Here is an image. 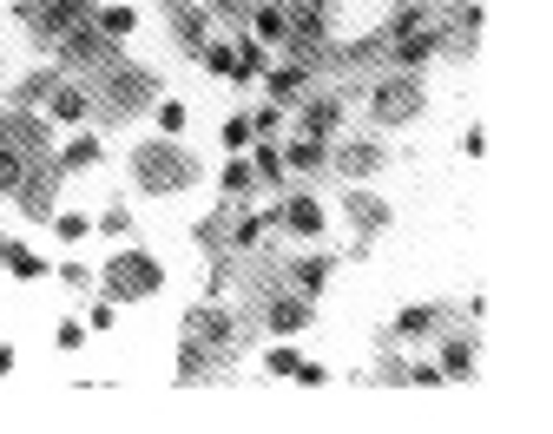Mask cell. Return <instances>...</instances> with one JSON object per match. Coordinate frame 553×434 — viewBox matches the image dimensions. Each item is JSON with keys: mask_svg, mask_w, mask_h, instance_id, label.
I'll list each match as a JSON object with an SVG mask.
<instances>
[{"mask_svg": "<svg viewBox=\"0 0 553 434\" xmlns=\"http://www.w3.org/2000/svg\"><path fill=\"white\" fill-rule=\"evenodd\" d=\"M237 342V323L224 310H191L185 316V336H178V382H205Z\"/></svg>", "mask_w": 553, "mask_h": 434, "instance_id": "6da1fadb", "label": "cell"}, {"mask_svg": "<svg viewBox=\"0 0 553 434\" xmlns=\"http://www.w3.org/2000/svg\"><path fill=\"white\" fill-rule=\"evenodd\" d=\"M132 178H139L145 191H185L191 178H198V165H191L172 139H152L139 158H132Z\"/></svg>", "mask_w": 553, "mask_h": 434, "instance_id": "7a4b0ae2", "label": "cell"}, {"mask_svg": "<svg viewBox=\"0 0 553 434\" xmlns=\"http://www.w3.org/2000/svg\"><path fill=\"white\" fill-rule=\"evenodd\" d=\"M53 53H60V66H106L112 53H119V40H106V33L93 27V14H86L66 33H53Z\"/></svg>", "mask_w": 553, "mask_h": 434, "instance_id": "3957f363", "label": "cell"}, {"mask_svg": "<svg viewBox=\"0 0 553 434\" xmlns=\"http://www.w3.org/2000/svg\"><path fill=\"white\" fill-rule=\"evenodd\" d=\"M106 283H112V296H158L165 270H158L145 250H119V257L106 264Z\"/></svg>", "mask_w": 553, "mask_h": 434, "instance_id": "277c9868", "label": "cell"}, {"mask_svg": "<svg viewBox=\"0 0 553 434\" xmlns=\"http://www.w3.org/2000/svg\"><path fill=\"white\" fill-rule=\"evenodd\" d=\"M14 14L27 20L33 33H47V40H53V33H66L73 20H86V14H93V0H20Z\"/></svg>", "mask_w": 553, "mask_h": 434, "instance_id": "5b68a950", "label": "cell"}, {"mask_svg": "<svg viewBox=\"0 0 553 434\" xmlns=\"http://www.w3.org/2000/svg\"><path fill=\"white\" fill-rule=\"evenodd\" d=\"M257 79H264L270 106H284V112H290V106H297L303 93H310V60H297V53H290V60H270V66H264Z\"/></svg>", "mask_w": 553, "mask_h": 434, "instance_id": "8992f818", "label": "cell"}, {"mask_svg": "<svg viewBox=\"0 0 553 434\" xmlns=\"http://www.w3.org/2000/svg\"><path fill=\"white\" fill-rule=\"evenodd\" d=\"M297 132H303V139H336V132H343V93L297 99Z\"/></svg>", "mask_w": 553, "mask_h": 434, "instance_id": "52a82bcc", "label": "cell"}, {"mask_svg": "<svg viewBox=\"0 0 553 434\" xmlns=\"http://www.w3.org/2000/svg\"><path fill=\"white\" fill-rule=\"evenodd\" d=\"M310 296H297V290H277L264 303V323H270V336H297V329H310Z\"/></svg>", "mask_w": 553, "mask_h": 434, "instance_id": "ba28073f", "label": "cell"}, {"mask_svg": "<svg viewBox=\"0 0 553 434\" xmlns=\"http://www.w3.org/2000/svg\"><path fill=\"white\" fill-rule=\"evenodd\" d=\"M415 106H422V93H415V79L402 73V79H382L376 86V106L369 112H376L382 125H395V119H415Z\"/></svg>", "mask_w": 553, "mask_h": 434, "instance_id": "9c48e42d", "label": "cell"}, {"mask_svg": "<svg viewBox=\"0 0 553 434\" xmlns=\"http://www.w3.org/2000/svg\"><path fill=\"white\" fill-rule=\"evenodd\" d=\"M47 119H60V125H79V119H93V93L79 86V79H53V93H47Z\"/></svg>", "mask_w": 553, "mask_h": 434, "instance_id": "30bf717a", "label": "cell"}, {"mask_svg": "<svg viewBox=\"0 0 553 434\" xmlns=\"http://www.w3.org/2000/svg\"><path fill=\"white\" fill-rule=\"evenodd\" d=\"M244 165H251L257 185H284V178H290L284 145H277V139H251V145H244Z\"/></svg>", "mask_w": 553, "mask_h": 434, "instance_id": "8fae6325", "label": "cell"}, {"mask_svg": "<svg viewBox=\"0 0 553 434\" xmlns=\"http://www.w3.org/2000/svg\"><path fill=\"white\" fill-rule=\"evenodd\" d=\"M277 217H284V231H297V237H323V224H330V217H323V204H316L310 191H290Z\"/></svg>", "mask_w": 553, "mask_h": 434, "instance_id": "7c38bea8", "label": "cell"}, {"mask_svg": "<svg viewBox=\"0 0 553 434\" xmlns=\"http://www.w3.org/2000/svg\"><path fill=\"white\" fill-rule=\"evenodd\" d=\"M330 277H336V257H323V250H316V257H297V264H290V290H297V296H310V303H316V290H323Z\"/></svg>", "mask_w": 553, "mask_h": 434, "instance_id": "4fadbf2b", "label": "cell"}, {"mask_svg": "<svg viewBox=\"0 0 553 434\" xmlns=\"http://www.w3.org/2000/svg\"><path fill=\"white\" fill-rule=\"evenodd\" d=\"M99 158H106V145H99V132H73V139L60 145V158H53V165H60V171H93Z\"/></svg>", "mask_w": 553, "mask_h": 434, "instance_id": "5bb4252c", "label": "cell"}, {"mask_svg": "<svg viewBox=\"0 0 553 434\" xmlns=\"http://www.w3.org/2000/svg\"><path fill=\"white\" fill-rule=\"evenodd\" d=\"M336 171H343V178H376L382 171V145H343V152H336Z\"/></svg>", "mask_w": 553, "mask_h": 434, "instance_id": "9a60e30c", "label": "cell"}, {"mask_svg": "<svg viewBox=\"0 0 553 434\" xmlns=\"http://www.w3.org/2000/svg\"><path fill=\"white\" fill-rule=\"evenodd\" d=\"M0 264H7V270H14V277L20 283H40V277H47V257H40V250H27V244H14V237H7V250H0Z\"/></svg>", "mask_w": 553, "mask_h": 434, "instance_id": "2e32d148", "label": "cell"}, {"mask_svg": "<svg viewBox=\"0 0 553 434\" xmlns=\"http://www.w3.org/2000/svg\"><path fill=\"white\" fill-rule=\"evenodd\" d=\"M284 165L290 171H323V165H330V139H303V132H297V139L284 145Z\"/></svg>", "mask_w": 553, "mask_h": 434, "instance_id": "e0dca14e", "label": "cell"}, {"mask_svg": "<svg viewBox=\"0 0 553 434\" xmlns=\"http://www.w3.org/2000/svg\"><path fill=\"white\" fill-rule=\"evenodd\" d=\"M33 158H47V152H27V145H7V139H0V191H7V198H14V185L27 178Z\"/></svg>", "mask_w": 553, "mask_h": 434, "instance_id": "ac0fdd59", "label": "cell"}, {"mask_svg": "<svg viewBox=\"0 0 553 434\" xmlns=\"http://www.w3.org/2000/svg\"><path fill=\"white\" fill-rule=\"evenodd\" d=\"M251 40H264V47H284V0H264V7H257L251 14Z\"/></svg>", "mask_w": 553, "mask_h": 434, "instance_id": "d6986e66", "label": "cell"}, {"mask_svg": "<svg viewBox=\"0 0 553 434\" xmlns=\"http://www.w3.org/2000/svg\"><path fill=\"white\" fill-rule=\"evenodd\" d=\"M435 369H442V382L448 375H455V382H474V342H442V362H435Z\"/></svg>", "mask_w": 553, "mask_h": 434, "instance_id": "ffe728a7", "label": "cell"}, {"mask_svg": "<svg viewBox=\"0 0 553 434\" xmlns=\"http://www.w3.org/2000/svg\"><path fill=\"white\" fill-rule=\"evenodd\" d=\"M93 27L106 33V40H126V33L139 27V7H93Z\"/></svg>", "mask_w": 553, "mask_h": 434, "instance_id": "44dd1931", "label": "cell"}, {"mask_svg": "<svg viewBox=\"0 0 553 434\" xmlns=\"http://www.w3.org/2000/svg\"><path fill=\"white\" fill-rule=\"evenodd\" d=\"M251 185H257V178H251V165H244V152H231V158H224V171H218V191H224V198H244Z\"/></svg>", "mask_w": 553, "mask_h": 434, "instance_id": "7402d4cb", "label": "cell"}, {"mask_svg": "<svg viewBox=\"0 0 553 434\" xmlns=\"http://www.w3.org/2000/svg\"><path fill=\"white\" fill-rule=\"evenodd\" d=\"M428 329H442V310H435V303H415V310L395 316V336H428Z\"/></svg>", "mask_w": 553, "mask_h": 434, "instance_id": "603a6c76", "label": "cell"}, {"mask_svg": "<svg viewBox=\"0 0 553 434\" xmlns=\"http://www.w3.org/2000/svg\"><path fill=\"white\" fill-rule=\"evenodd\" d=\"M53 237H60V244H86V237H93V217L86 211H53Z\"/></svg>", "mask_w": 553, "mask_h": 434, "instance_id": "cb8c5ba5", "label": "cell"}, {"mask_svg": "<svg viewBox=\"0 0 553 434\" xmlns=\"http://www.w3.org/2000/svg\"><path fill=\"white\" fill-rule=\"evenodd\" d=\"M112 93H119V106H126V112H139L145 93H152V79H145V73H112Z\"/></svg>", "mask_w": 553, "mask_h": 434, "instance_id": "d4e9b609", "label": "cell"}, {"mask_svg": "<svg viewBox=\"0 0 553 434\" xmlns=\"http://www.w3.org/2000/svg\"><path fill=\"white\" fill-rule=\"evenodd\" d=\"M198 53H205V66H211L218 79H237V40H205Z\"/></svg>", "mask_w": 553, "mask_h": 434, "instance_id": "484cf974", "label": "cell"}, {"mask_svg": "<svg viewBox=\"0 0 553 434\" xmlns=\"http://www.w3.org/2000/svg\"><path fill=\"white\" fill-rule=\"evenodd\" d=\"M218 139H224V152H244V145L257 139V132H251V112H231V119L218 125Z\"/></svg>", "mask_w": 553, "mask_h": 434, "instance_id": "4316f807", "label": "cell"}, {"mask_svg": "<svg viewBox=\"0 0 553 434\" xmlns=\"http://www.w3.org/2000/svg\"><path fill=\"white\" fill-rule=\"evenodd\" d=\"M86 336H93V329L79 323V316H66V323L53 329V349H60V356H73V349H86Z\"/></svg>", "mask_w": 553, "mask_h": 434, "instance_id": "83f0119b", "label": "cell"}, {"mask_svg": "<svg viewBox=\"0 0 553 434\" xmlns=\"http://www.w3.org/2000/svg\"><path fill=\"white\" fill-rule=\"evenodd\" d=\"M185 99H158V132H165V139H178V132H185Z\"/></svg>", "mask_w": 553, "mask_h": 434, "instance_id": "f1b7e54d", "label": "cell"}, {"mask_svg": "<svg viewBox=\"0 0 553 434\" xmlns=\"http://www.w3.org/2000/svg\"><path fill=\"white\" fill-rule=\"evenodd\" d=\"M297 362H303V349H297V336H290V342H277V349L264 356V369H270V375H290Z\"/></svg>", "mask_w": 553, "mask_h": 434, "instance_id": "f546056e", "label": "cell"}, {"mask_svg": "<svg viewBox=\"0 0 553 434\" xmlns=\"http://www.w3.org/2000/svg\"><path fill=\"white\" fill-rule=\"evenodd\" d=\"M47 277H60L66 290H86V283H93V270H86V264H53Z\"/></svg>", "mask_w": 553, "mask_h": 434, "instance_id": "4dcf8cb0", "label": "cell"}, {"mask_svg": "<svg viewBox=\"0 0 553 434\" xmlns=\"http://www.w3.org/2000/svg\"><path fill=\"white\" fill-rule=\"evenodd\" d=\"M86 329H99V336H106V329H119V303H93V316H86Z\"/></svg>", "mask_w": 553, "mask_h": 434, "instance_id": "1f68e13d", "label": "cell"}, {"mask_svg": "<svg viewBox=\"0 0 553 434\" xmlns=\"http://www.w3.org/2000/svg\"><path fill=\"white\" fill-rule=\"evenodd\" d=\"M290 375H297L303 388H323V382H330V369H323V362H310V356H303V362H297V369H290Z\"/></svg>", "mask_w": 553, "mask_h": 434, "instance_id": "d6a6232c", "label": "cell"}, {"mask_svg": "<svg viewBox=\"0 0 553 434\" xmlns=\"http://www.w3.org/2000/svg\"><path fill=\"white\" fill-rule=\"evenodd\" d=\"M264 231H270V217H244V224H237V244L251 250V244H257V237H264Z\"/></svg>", "mask_w": 553, "mask_h": 434, "instance_id": "836d02e7", "label": "cell"}, {"mask_svg": "<svg viewBox=\"0 0 553 434\" xmlns=\"http://www.w3.org/2000/svg\"><path fill=\"white\" fill-rule=\"evenodd\" d=\"M461 152H468V158H481V152H488V132H481V125H468V139H461Z\"/></svg>", "mask_w": 553, "mask_h": 434, "instance_id": "e575fe53", "label": "cell"}, {"mask_svg": "<svg viewBox=\"0 0 553 434\" xmlns=\"http://www.w3.org/2000/svg\"><path fill=\"white\" fill-rule=\"evenodd\" d=\"M14 362H20V356L7 349V342H0V375H14Z\"/></svg>", "mask_w": 553, "mask_h": 434, "instance_id": "d590c367", "label": "cell"}, {"mask_svg": "<svg viewBox=\"0 0 553 434\" xmlns=\"http://www.w3.org/2000/svg\"><path fill=\"white\" fill-rule=\"evenodd\" d=\"M0 250H7V237H0Z\"/></svg>", "mask_w": 553, "mask_h": 434, "instance_id": "8d00e7d4", "label": "cell"}]
</instances>
